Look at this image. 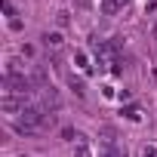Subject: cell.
<instances>
[{
  "mask_svg": "<svg viewBox=\"0 0 157 157\" xmlns=\"http://www.w3.org/2000/svg\"><path fill=\"white\" fill-rule=\"evenodd\" d=\"M126 0H102V16H117Z\"/></svg>",
  "mask_w": 157,
  "mask_h": 157,
  "instance_id": "6da1fadb",
  "label": "cell"
},
{
  "mask_svg": "<svg viewBox=\"0 0 157 157\" xmlns=\"http://www.w3.org/2000/svg\"><path fill=\"white\" fill-rule=\"evenodd\" d=\"M74 157H93V151H90V145L80 139V142H77V148H74Z\"/></svg>",
  "mask_w": 157,
  "mask_h": 157,
  "instance_id": "7a4b0ae2",
  "label": "cell"
},
{
  "mask_svg": "<svg viewBox=\"0 0 157 157\" xmlns=\"http://www.w3.org/2000/svg\"><path fill=\"white\" fill-rule=\"evenodd\" d=\"M43 43H46V46H62V34H59V31H52V34H43Z\"/></svg>",
  "mask_w": 157,
  "mask_h": 157,
  "instance_id": "3957f363",
  "label": "cell"
},
{
  "mask_svg": "<svg viewBox=\"0 0 157 157\" xmlns=\"http://www.w3.org/2000/svg\"><path fill=\"white\" fill-rule=\"evenodd\" d=\"M68 83H71V90H74L77 96H83V93H86V90H83V80H80V77H71Z\"/></svg>",
  "mask_w": 157,
  "mask_h": 157,
  "instance_id": "277c9868",
  "label": "cell"
},
{
  "mask_svg": "<svg viewBox=\"0 0 157 157\" xmlns=\"http://www.w3.org/2000/svg\"><path fill=\"white\" fill-rule=\"evenodd\" d=\"M74 62H77V65H80L83 71H90V65H86V52H74Z\"/></svg>",
  "mask_w": 157,
  "mask_h": 157,
  "instance_id": "5b68a950",
  "label": "cell"
},
{
  "mask_svg": "<svg viewBox=\"0 0 157 157\" xmlns=\"http://www.w3.org/2000/svg\"><path fill=\"white\" fill-rule=\"evenodd\" d=\"M102 157H126V151H117V148H108Z\"/></svg>",
  "mask_w": 157,
  "mask_h": 157,
  "instance_id": "8992f818",
  "label": "cell"
},
{
  "mask_svg": "<svg viewBox=\"0 0 157 157\" xmlns=\"http://www.w3.org/2000/svg\"><path fill=\"white\" fill-rule=\"evenodd\" d=\"M123 114H126V117H129V120H139V117H142V114H139V108H126V111H123Z\"/></svg>",
  "mask_w": 157,
  "mask_h": 157,
  "instance_id": "52a82bcc",
  "label": "cell"
},
{
  "mask_svg": "<svg viewBox=\"0 0 157 157\" xmlns=\"http://www.w3.org/2000/svg\"><path fill=\"white\" fill-rule=\"evenodd\" d=\"M142 157H157V148H154V145H148V148L142 151Z\"/></svg>",
  "mask_w": 157,
  "mask_h": 157,
  "instance_id": "ba28073f",
  "label": "cell"
},
{
  "mask_svg": "<svg viewBox=\"0 0 157 157\" xmlns=\"http://www.w3.org/2000/svg\"><path fill=\"white\" fill-rule=\"evenodd\" d=\"M62 136H65V139H71V142H74V139H80V136H77L74 129H62Z\"/></svg>",
  "mask_w": 157,
  "mask_h": 157,
  "instance_id": "9c48e42d",
  "label": "cell"
},
{
  "mask_svg": "<svg viewBox=\"0 0 157 157\" xmlns=\"http://www.w3.org/2000/svg\"><path fill=\"white\" fill-rule=\"evenodd\" d=\"M56 22H59V25L65 28V25H68V13H59V16H56Z\"/></svg>",
  "mask_w": 157,
  "mask_h": 157,
  "instance_id": "30bf717a",
  "label": "cell"
},
{
  "mask_svg": "<svg viewBox=\"0 0 157 157\" xmlns=\"http://www.w3.org/2000/svg\"><path fill=\"white\" fill-rule=\"evenodd\" d=\"M154 40H157V25H154Z\"/></svg>",
  "mask_w": 157,
  "mask_h": 157,
  "instance_id": "8fae6325",
  "label": "cell"
}]
</instances>
